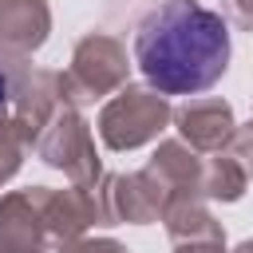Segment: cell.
<instances>
[{
	"label": "cell",
	"mask_w": 253,
	"mask_h": 253,
	"mask_svg": "<svg viewBox=\"0 0 253 253\" xmlns=\"http://www.w3.org/2000/svg\"><path fill=\"white\" fill-rule=\"evenodd\" d=\"M134 63L162 95H202L229 67V24L198 0H166L138 20Z\"/></svg>",
	"instance_id": "1"
},
{
	"label": "cell",
	"mask_w": 253,
	"mask_h": 253,
	"mask_svg": "<svg viewBox=\"0 0 253 253\" xmlns=\"http://www.w3.org/2000/svg\"><path fill=\"white\" fill-rule=\"evenodd\" d=\"M4 103H8V75L0 71V107H4Z\"/></svg>",
	"instance_id": "2"
}]
</instances>
